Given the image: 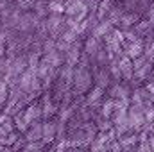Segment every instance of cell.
<instances>
[{
  "label": "cell",
  "mask_w": 154,
  "mask_h": 152,
  "mask_svg": "<svg viewBox=\"0 0 154 152\" xmlns=\"http://www.w3.org/2000/svg\"><path fill=\"white\" fill-rule=\"evenodd\" d=\"M25 141L27 143H32V141H41V138H43V125H39V123H32L29 129H27V132H25Z\"/></svg>",
  "instance_id": "7a4b0ae2"
},
{
  "label": "cell",
  "mask_w": 154,
  "mask_h": 152,
  "mask_svg": "<svg viewBox=\"0 0 154 152\" xmlns=\"http://www.w3.org/2000/svg\"><path fill=\"white\" fill-rule=\"evenodd\" d=\"M20 140H22V138H20V132H18V131H13V132H9L7 136L0 138V143H2V145H5V147H9V149H13Z\"/></svg>",
  "instance_id": "3957f363"
},
{
  "label": "cell",
  "mask_w": 154,
  "mask_h": 152,
  "mask_svg": "<svg viewBox=\"0 0 154 152\" xmlns=\"http://www.w3.org/2000/svg\"><path fill=\"white\" fill-rule=\"evenodd\" d=\"M45 147L47 145L43 141H32V143H25L22 152H45Z\"/></svg>",
  "instance_id": "277c9868"
},
{
  "label": "cell",
  "mask_w": 154,
  "mask_h": 152,
  "mask_svg": "<svg viewBox=\"0 0 154 152\" xmlns=\"http://www.w3.org/2000/svg\"><path fill=\"white\" fill-rule=\"evenodd\" d=\"M31 125L27 123V120H25V116H16L14 118V129L18 131V132H27V129H29Z\"/></svg>",
  "instance_id": "8992f818"
},
{
  "label": "cell",
  "mask_w": 154,
  "mask_h": 152,
  "mask_svg": "<svg viewBox=\"0 0 154 152\" xmlns=\"http://www.w3.org/2000/svg\"><path fill=\"white\" fill-rule=\"evenodd\" d=\"M57 136H59V127L54 122H45L43 123V138H41V141L45 145H52L57 140Z\"/></svg>",
  "instance_id": "6da1fadb"
},
{
  "label": "cell",
  "mask_w": 154,
  "mask_h": 152,
  "mask_svg": "<svg viewBox=\"0 0 154 152\" xmlns=\"http://www.w3.org/2000/svg\"><path fill=\"white\" fill-rule=\"evenodd\" d=\"M25 120H27V123L29 125H32V123H38L36 120H38V116H39V109L38 108H29L27 111H25Z\"/></svg>",
  "instance_id": "5b68a950"
}]
</instances>
